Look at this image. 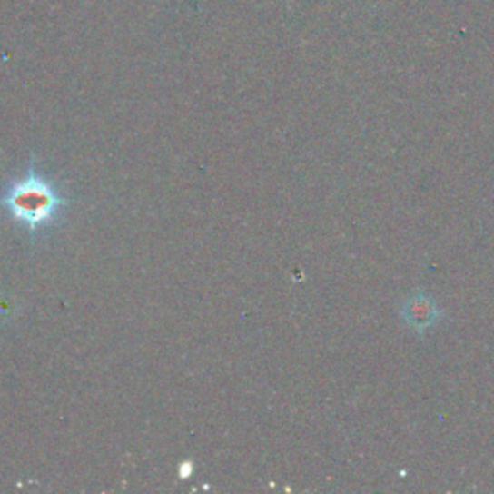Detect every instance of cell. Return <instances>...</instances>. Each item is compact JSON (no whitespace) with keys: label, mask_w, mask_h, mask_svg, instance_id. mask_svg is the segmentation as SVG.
Segmentation results:
<instances>
[{"label":"cell","mask_w":494,"mask_h":494,"mask_svg":"<svg viewBox=\"0 0 494 494\" xmlns=\"http://www.w3.org/2000/svg\"><path fill=\"white\" fill-rule=\"evenodd\" d=\"M404 317L413 329L423 331L439 319V309L425 296H411L404 305Z\"/></svg>","instance_id":"7a4b0ae2"},{"label":"cell","mask_w":494,"mask_h":494,"mask_svg":"<svg viewBox=\"0 0 494 494\" xmlns=\"http://www.w3.org/2000/svg\"><path fill=\"white\" fill-rule=\"evenodd\" d=\"M72 201L62 195L49 176H44L31 159L25 174L8 182L0 192V207L10 219L25 228L31 240H37L41 232L56 226Z\"/></svg>","instance_id":"6da1fadb"}]
</instances>
